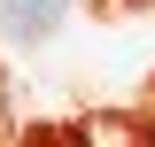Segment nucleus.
I'll return each mask as SVG.
<instances>
[{
    "mask_svg": "<svg viewBox=\"0 0 155 147\" xmlns=\"http://www.w3.org/2000/svg\"><path fill=\"white\" fill-rule=\"evenodd\" d=\"M0 147H8V109H0Z\"/></svg>",
    "mask_w": 155,
    "mask_h": 147,
    "instance_id": "obj_2",
    "label": "nucleus"
},
{
    "mask_svg": "<svg viewBox=\"0 0 155 147\" xmlns=\"http://www.w3.org/2000/svg\"><path fill=\"white\" fill-rule=\"evenodd\" d=\"M78 0H0V31L8 39H47Z\"/></svg>",
    "mask_w": 155,
    "mask_h": 147,
    "instance_id": "obj_1",
    "label": "nucleus"
}]
</instances>
